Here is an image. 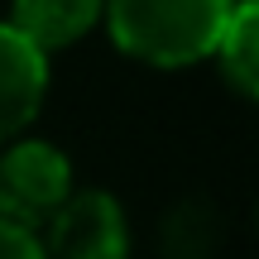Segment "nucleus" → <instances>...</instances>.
Returning <instances> with one entry per match:
<instances>
[{
  "instance_id": "423d86ee",
  "label": "nucleus",
  "mask_w": 259,
  "mask_h": 259,
  "mask_svg": "<svg viewBox=\"0 0 259 259\" xmlns=\"http://www.w3.org/2000/svg\"><path fill=\"white\" fill-rule=\"evenodd\" d=\"M226 82L240 96H254L259 87V0H235V15L226 24L221 44H216Z\"/></svg>"
},
{
  "instance_id": "f03ea898",
  "label": "nucleus",
  "mask_w": 259,
  "mask_h": 259,
  "mask_svg": "<svg viewBox=\"0 0 259 259\" xmlns=\"http://www.w3.org/2000/svg\"><path fill=\"white\" fill-rule=\"evenodd\" d=\"M72 197V163L44 139H19L0 158V216L24 231L48 226V216Z\"/></svg>"
},
{
  "instance_id": "39448f33",
  "label": "nucleus",
  "mask_w": 259,
  "mask_h": 259,
  "mask_svg": "<svg viewBox=\"0 0 259 259\" xmlns=\"http://www.w3.org/2000/svg\"><path fill=\"white\" fill-rule=\"evenodd\" d=\"M101 10H106V0H15L10 24L48 53V48H63L72 38H82L101 19Z\"/></svg>"
},
{
  "instance_id": "7ed1b4c3",
  "label": "nucleus",
  "mask_w": 259,
  "mask_h": 259,
  "mask_svg": "<svg viewBox=\"0 0 259 259\" xmlns=\"http://www.w3.org/2000/svg\"><path fill=\"white\" fill-rule=\"evenodd\" d=\"M44 259H125L130 231L111 192H77L48 216Z\"/></svg>"
},
{
  "instance_id": "f257e3e1",
  "label": "nucleus",
  "mask_w": 259,
  "mask_h": 259,
  "mask_svg": "<svg viewBox=\"0 0 259 259\" xmlns=\"http://www.w3.org/2000/svg\"><path fill=\"white\" fill-rule=\"evenodd\" d=\"M231 15L235 0H111L106 5L115 48L154 67L211 58Z\"/></svg>"
},
{
  "instance_id": "0eeeda50",
  "label": "nucleus",
  "mask_w": 259,
  "mask_h": 259,
  "mask_svg": "<svg viewBox=\"0 0 259 259\" xmlns=\"http://www.w3.org/2000/svg\"><path fill=\"white\" fill-rule=\"evenodd\" d=\"M0 259H44V245H38L34 231L0 216Z\"/></svg>"
},
{
  "instance_id": "20e7f679",
  "label": "nucleus",
  "mask_w": 259,
  "mask_h": 259,
  "mask_svg": "<svg viewBox=\"0 0 259 259\" xmlns=\"http://www.w3.org/2000/svg\"><path fill=\"white\" fill-rule=\"evenodd\" d=\"M48 92V53L29 44L15 24H0V144L38 115Z\"/></svg>"
}]
</instances>
